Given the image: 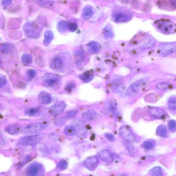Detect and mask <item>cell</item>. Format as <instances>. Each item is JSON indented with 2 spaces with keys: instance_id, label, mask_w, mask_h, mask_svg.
Instances as JSON below:
<instances>
[{
  "instance_id": "obj_1",
  "label": "cell",
  "mask_w": 176,
  "mask_h": 176,
  "mask_svg": "<svg viewBox=\"0 0 176 176\" xmlns=\"http://www.w3.org/2000/svg\"><path fill=\"white\" fill-rule=\"evenodd\" d=\"M154 25L158 31L164 34H171L175 32V24L168 19L158 20L154 22Z\"/></svg>"
},
{
  "instance_id": "obj_2",
  "label": "cell",
  "mask_w": 176,
  "mask_h": 176,
  "mask_svg": "<svg viewBox=\"0 0 176 176\" xmlns=\"http://www.w3.org/2000/svg\"><path fill=\"white\" fill-rule=\"evenodd\" d=\"M148 80V78H143L140 79L132 83L127 90V96L130 97H131L136 95L147 83Z\"/></svg>"
},
{
  "instance_id": "obj_3",
  "label": "cell",
  "mask_w": 176,
  "mask_h": 176,
  "mask_svg": "<svg viewBox=\"0 0 176 176\" xmlns=\"http://www.w3.org/2000/svg\"><path fill=\"white\" fill-rule=\"evenodd\" d=\"M45 129V126L42 123H36L26 126L22 129V132L25 134H36L43 131Z\"/></svg>"
},
{
  "instance_id": "obj_4",
  "label": "cell",
  "mask_w": 176,
  "mask_h": 176,
  "mask_svg": "<svg viewBox=\"0 0 176 176\" xmlns=\"http://www.w3.org/2000/svg\"><path fill=\"white\" fill-rule=\"evenodd\" d=\"M43 136L41 134H33L22 137L19 142L21 145L26 146H32L37 144L42 141Z\"/></svg>"
},
{
  "instance_id": "obj_5",
  "label": "cell",
  "mask_w": 176,
  "mask_h": 176,
  "mask_svg": "<svg viewBox=\"0 0 176 176\" xmlns=\"http://www.w3.org/2000/svg\"><path fill=\"white\" fill-rule=\"evenodd\" d=\"M119 132L120 135L127 142H133L136 139L135 136L128 126H122L119 128Z\"/></svg>"
},
{
  "instance_id": "obj_6",
  "label": "cell",
  "mask_w": 176,
  "mask_h": 176,
  "mask_svg": "<svg viewBox=\"0 0 176 176\" xmlns=\"http://www.w3.org/2000/svg\"><path fill=\"white\" fill-rule=\"evenodd\" d=\"M113 19L117 23L127 22L131 19L132 14L126 11H117L113 14Z\"/></svg>"
},
{
  "instance_id": "obj_7",
  "label": "cell",
  "mask_w": 176,
  "mask_h": 176,
  "mask_svg": "<svg viewBox=\"0 0 176 176\" xmlns=\"http://www.w3.org/2000/svg\"><path fill=\"white\" fill-rule=\"evenodd\" d=\"M176 45L175 43H163L160 44L158 48L159 54L168 55L174 53L176 51Z\"/></svg>"
},
{
  "instance_id": "obj_8",
  "label": "cell",
  "mask_w": 176,
  "mask_h": 176,
  "mask_svg": "<svg viewBox=\"0 0 176 176\" xmlns=\"http://www.w3.org/2000/svg\"><path fill=\"white\" fill-rule=\"evenodd\" d=\"M23 31L26 36L29 38H36L39 35L37 27L33 23H28L25 25Z\"/></svg>"
},
{
  "instance_id": "obj_9",
  "label": "cell",
  "mask_w": 176,
  "mask_h": 176,
  "mask_svg": "<svg viewBox=\"0 0 176 176\" xmlns=\"http://www.w3.org/2000/svg\"><path fill=\"white\" fill-rule=\"evenodd\" d=\"M58 76L50 73H47L43 78V83L45 86L52 87L57 84L60 81Z\"/></svg>"
},
{
  "instance_id": "obj_10",
  "label": "cell",
  "mask_w": 176,
  "mask_h": 176,
  "mask_svg": "<svg viewBox=\"0 0 176 176\" xmlns=\"http://www.w3.org/2000/svg\"><path fill=\"white\" fill-rule=\"evenodd\" d=\"M66 105L63 102H60L56 103L49 108V113L52 116H57L60 115L65 110Z\"/></svg>"
},
{
  "instance_id": "obj_11",
  "label": "cell",
  "mask_w": 176,
  "mask_h": 176,
  "mask_svg": "<svg viewBox=\"0 0 176 176\" xmlns=\"http://www.w3.org/2000/svg\"><path fill=\"white\" fill-rule=\"evenodd\" d=\"M99 162L98 158L95 156L87 158L84 162L86 168L90 171H94L98 167Z\"/></svg>"
},
{
  "instance_id": "obj_12",
  "label": "cell",
  "mask_w": 176,
  "mask_h": 176,
  "mask_svg": "<svg viewBox=\"0 0 176 176\" xmlns=\"http://www.w3.org/2000/svg\"><path fill=\"white\" fill-rule=\"evenodd\" d=\"M125 86L124 82L120 79L114 80L111 83V90L117 94L122 93L125 90Z\"/></svg>"
},
{
  "instance_id": "obj_13",
  "label": "cell",
  "mask_w": 176,
  "mask_h": 176,
  "mask_svg": "<svg viewBox=\"0 0 176 176\" xmlns=\"http://www.w3.org/2000/svg\"><path fill=\"white\" fill-rule=\"evenodd\" d=\"M98 155L100 159L106 163H112L114 160V154L107 150L101 151L99 152Z\"/></svg>"
},
{
  "instance_id": "obj_14",
  "label": "cell",
  "mask_w": 176,
  "mask_h": 176,
  "mask_svg": "<svg viewBox=\"0 0 176 176\" xmlns=\"http://www.w3.org/2000/svg\"><path fill=\"white\" fill-rule=\"evenodd\" d=\"M98 114L97 112L95 110L89 109L83 111L82 114V117L84 121L90 122L94 119Z\"/></svg>"
},
{
  "instance_id": "obj_15",
  "label": "cell",
  "mask_w": 176,
  "mask_h": 176,
  "mask_svg": "<svg viewBox=\"0 0 176 176\" xmlns=\"http://www.w3.org/2000/svg\"><path fill=\"white\" fill-rule=\"evenodd\" d=\"M42 171V167L39 163H32L28 167L27 170V174L31 176H36L40 174Z\"/></svg>"
},
{
  "instance_id": "obj_16",
  "label": "cell",
  "mask_w": 176,
  "mask_h": 176,
  "mask_svg": "<svg viewBox=\"0 0 176 176\" xmlns=\"http://www.w3.org/2000/svg\"><path fill=\"white\" fill-rule=\"evenodd\" d=\"M51 68L56 71L62 70L64 66V61L62 58L59 57H55L51 63Z\"/></svg>"
},
{
  "instance_id": "obj_17",
  "label": "cell",
  "mask_w": 176,
  "mask_h": 176,
  "mask_svg": "<svg viewBox=\"0 0 176 176\" xmlns=\"http://www.w3.org/2000/svg\"><path fill=\"white\" fill-rule=\"evenodd\" d=\"M38 100L40 103L45 105L50 104L52 98L50 94L45 91L41 92L38 96Z\"/></svg>"
},
{
  "instance_id": "obj_18",
  "label": "cell",
  "mask_w": 176,
  "mask_h": 176,
  "mask_svg": "<svg viewBox=\"0 0 176 176\" xmlns=\"http://www.w3.org/2000/svg\"><path fill=\"white\" fill-rule=\"evenodd\" d=\"M148 110L151 115L157 118H162L165 116V111L160 108L151 107Z\"/></svg>"
},
{
  "instance_id": "obj_19",
  "label": "cell",
  "mask_w": 176,
  "mask_h": 176,
  "mask_svg": "<svg viewBox=\"0 0 176 176\" xmlns=\"http://www.w3.org/2000/svg\"><path fill=\"white\" fill-rule=\"evenodd\" d=\"M22 127L18 124H13L8 126L5 129L6 131L11 135H16L22 131Z\"/></svg>"
},
{
  "instance_id": "obj_20",
  "label": "cell",
  "mask_w": 176,
  "mask_h": 176,
  "mask_svg": "<svg viewBox=\"0 0 176 176\" xmlns=\"http://www.w3.org/2000/svg\"><path fill=\"white\" fill-rule=\"evenodd\" d=\"M156 43V40L150 35H148L146 37L144 42L142 48L144 49H148L152 47Z\"/></svg>"
},
{
  "instance_id": "obj_21",
  "label": "cell",
  "mask_w": 176,
  "mask_h": 176,
  "mask_svg": "<svg viewBox=\"0 0 176 176\" xmlns=\"http://www.w3.org/2000/svg\"><path fill=\"white\" fill-rule=\"evenodd\" d=\"M81 80L84 83H87L91 81L94 77L93 73L91 71L85 72L80 76Z\"/></svg>"
},
{
  "instance_id": "obj_22",
  "label": "cell",
  "mask_w": 176,
  "mask_h": 176,
  "mask_svg": "<svg viewBox=\"0 0 176 176\" xmlns=\"http://www.w3.org/2000/svg\"><path fill=\"white\" fill-rule=\"evenodd\" d=\"M106 106L108 110L111 112H114L117 109V102L115 99L110 98L107 101Z\"/></svg>"
},
{
  "instance_id": "obj_23",
  "label": "cell",
  "mask_w": 176,
  "mask_h": 176,
  "mask_svg": "<svg viewBox=\"0 0 176 176\" xmlns=\"http://www.w3.org/2000/svg\"><path fill=\"white\" fill-rule=\"evenodd\" d=\"M168 130L165 125H161L158 126L156 130V134L158 136L162 138H165L168 134Z\"/></svg>"
},
{
  "instance_id": "obj_24",
  "label": "cell",
  "mask_w": 176,
  "mask_h": 176,
  "mask_svg": "<svg viewBox=\"0 0 176 176\" xmlns=\"http://www.w3.org/2000/svg\"><path fill=\"white\" fill-rule=\"evenodd\" d=\"M87 46L90 51L93 54H98L100 50V46L99 44L94 41L88 43Z\"/></svg>"
},
{
  "instance_id": "obj_25",
  "label": "cell",
  "mask_w": 176,
  "mask_h": 176,
  "mask_svg": "<svg viewBox=\"0 0 176 176\" xmlns=\"http://www.w3.org/2000/svg\"><path fill=\"white\" fill-rule=\"evenodd\" d=\"M93 14L92 9L89 6L85 7L83 10L82 16L84 19L88 20L91 17Z\"/></svg>"
},
{
  "instance_id": "obj_26",
  "label": "cell",
  "mask_w": 176,
  "mask_h": 176,
  "mask_svg": "<svg viewBox=\"0 0 176 176\" xmlns=\"http://www.w3.org/2000/svg\"><path fill=\"white\" fill-rule=\"evenodd\" d=\"M124 143L129 154H130L132 156H135L138 152L137 149L135 146L132 144L131 142H124Z\"/></svg>"
},
{
  "instance_id": "obj_27",
  "label": "cell",
  "mask_w": 176,
  "mask_h": 176,
  "mask_svg": "<svg viewBox=\"0 0 176 176\" xmlns=\"http://www.w3.org/2000/svg\"><path fill=\"white\" fill-rule=\"evenodd\" d=\"M44 37H45V39L44 41V44L45 45L47 46L50 43L53 39L54 34L52 31L47 30L45 32Z\"/></svg>"
},
{
  "instance_id": "obj_28",
  "label": "cell",
  "mask_w": 176,
  "mask_h": 176,
  "mask_svg": "<svg viewBox=\"0 0 176 176\" xmlns=\"http://www.w3.org/2000/svg\"><path fill=\"white\" fill-rule=\"evenodd\" d=\"M149 174L152 176H161L163 175L162 169L159 166H156L152 169L149 172Z\"/></svg>"
},
{
  "instance_id": "obj_29",
  "label": "cell",
  "mask_w": 176,
  "mask_h": 176,
  "mask_svg": "<svg viewBox=\"0 0 176 176\" xmlns=\"http://www.w3.org/2000/svg\"><path fill=\"white\" fill-rule=\"evenodd\" d=\"M22 62L26 66L30 65L33 61V58L31 56L28 54H23L22 58Z\"/></svg>"
},
{
  "instance_id": "obj_30",
  "label": "cell",
  "mask_w": 176,
  "mask_h": 176,
  "mask_svg": "<svg viewBox=\"0 0 176 176\" xmlns=\"http://www.w3.org/2000/svg\"><path fill=\"white\" fill-rule=\"evenodd\" d=\"M156 143L153 140L149 139L143 142V147L148 150H151L154 148Z\"/></svg>"
},
{
  "instance_id": "obj_31",
  "label": "cell",
  "mask_w": 176,
  "mask_h": 176,
  "mask_svg": "<svg viewBox=\"0 0 176 176\" xmlns=\"http://www.w3.org/2000/svg\"><path fill=\"white\" fill-rule=\"evenodd\" d=\"M69 23L66 21H62L58 23V30L60 33L66 32L68 28Z\"/></svg>"
},
{
  "instance_id": "obj_32",
  "label": "cell",
  "mask_w": 176,
  "mask_h": 176,
  "mask_svg": "<svg viewBox=\"0 0 176 176\" xmlns=\"http://www.w3.org/2000/svg\"><path fill=\"white\" fill-rule=\"evenodd\" d=\"M64 132L66 135L72 136L74 135L76 132L75 128L72 126H67L64 129Z\"/></svg>"
},
{
  "instance_id": "obj_33",
  "label": "cell",
  "mask_w": 176,
  "mask_h": 176,
  "mask_svg": "<svg viewBox=\"0 0 176 176\" xmlns=\"http://www.w3.org/2000/svg\"><path fill=\"white\" fill-rule=\"evenodd\" d=\"M168 106L169 109L173 111L176 110V98L175 96L171 97L169 99L168 102Z\"/></svg>"
},
{
  "instance_id": "obj_34",
  "label": "cell",
  "mask_w": 176,
  "mask_h": 176,
  "mask_svg": "<svg viewBox=\"0 0 176 176\" xmlns=\"http://www.w3.org/2000/svg\"><path fill=\"white\" fill-rule=\"evenodd\" d=\"M104 34L105 37L106 38H111L114 36V34L112 28L108 26L104 28Z\"/></svg>"
},
{
  "instance_id": "obj_35",
  "label": "cell",
  "mask_w": 176,
  "mask_h": 176,
  "mask_svg": "<svg viewBox=\"0 0 176 176\" xmlns=\"http://www.w3.org/2000/svg\"><path fill=\"white\" fill-rule=\"evenodd\" d=\"M68 166L67 161L65 160H61L57 164V167L61 170H66Z\"/></svg>"
},
{
  "instance_id": "obj_36",
  "label": "cell",
  "mask_w": 176,
  "mask_h": 176,
  "mask_svg": "<svg viewBox=\"0 0 176 176\" xmlns=\"http://www.w3.org/2000/svg\"><path fill=\"white\" fill-rule=\"evenodd\" d=\"M39 110L37 108H30L25 111V114L29 116H33L36 115L38 113Z\"/></svg>"
},
{
  "instance_id": "obj_37",
  "label": "cell",
  "mask_w": 176,
  "mask_h": 176,
  "mask_svg": "<svg viewBox=\"0 0 176 176\" xmlns=\"http://www.w3.org/2000/svg\"><path fill=\"white\" fill-rule=\"evenodd\" d=\"M169 130L172 133H174L176 131V123L175 120H172L170 121L168 124Z\"/></svg>"
},
{
  "instance_id": "obj_38",
  "label": "cell",
  "mask_w": 176,
  "mask_h": 176,
  "mask_svg": "<svg viewBox=\"0 0 176 176\" xmlns=\"http://www.w3.org/2000/svg\"><path fill=\"white\" fill-rule=\"evenodd\" d=\"M169 86L170 84L165 82H162L157 85V89L160 90H165L168 89Z\"/></svg>"
},
{
  "instance_id": "obj_39",
  "label": "cell",
  "mask_w": 176,
  "mask_h": 176,
  "mask_svg": "<svg viewBox=\"0 0 176 176\" xmlns=\"http://www.w3.org/2000/svg\"><path fill=\"white\" fill-rule=\"evenodd\" d=\"M7 82V80L5 76L0 75V88L4 87Z\"/></svg>"
},
{
  "instance_id": "obj_40",
  "label": "cell",
  "mask_w": 176,
  "mask_h": 176,
  "mask_svg": "<svg viewBox=\"0 0 176 176\" xmlns=\"http://www.w3.org/2000/svg\"><path fill=\"white\" fill-rule=\"evenodd\" d=\"M11 48L12 46L9 44H5L2 46L3 51L5 53H8L10 51Z\"/></svg>"
},
{
  "instance_id": "obj_41",
  "label": "cell",
  "mask_w": 176,
  "mask_h": 176,
  "mask_svg": "<svg viewBox=\"0 0 176 176\" xmlns=\"http://www.w3.org/2000/svg\"><path fill=\"white\" fill-rule=\"evenodd\" d=\"M78 25L77 23H69L68 28L70 31L74 32L77 30Z\"/></svg>"
},
{
  "instance_id": "obj_42",
  "label": "cell",
  "mask_w": 176,
  "mask_h": 176,
  "mask_svg": "<svg viewBox=\"0 0 176 176\" xmlns=\"http://www.w3.org/2000/svg\"><path fill=\"white\" fill-rule=\"evenodd\" d=\"M28 74L30 78H33L37 75V73L36 71L33 69L29 70L28 72Z\"/></svg>"
},
{
  "instance_id": "obj_43",
  "label": "cell",
  "mask_w": 176,
  "mask_h": 176,
  "mask_svg": "<svg viewBox=\"0 0 176 176\" xmlns=\"http://www.w3.org/2000/svg\"><path fill=\"white\" fill-rule=\"evenodd\" d=\"M105 136L110 142H112L115 139V137L112 134L107 133L105 134Z\"/></svg>"
},
{
  "instance_id": "obj_44",
  "label": "cell",
  "mask_w": 176,
  "mask_h": 176,
  "mask_svg": "<svg viewBox=\"0 0 176 176\" xmlns=\"http://www.w3.org/2000/svg\"><path fill=\"white\" fill-rule=\"evenodd\" d=\"M12 2V0H2V4L4 6H8Z\"/></svg>"
},
{
  "instance_id": "obj_45",
  "label": "cell",
  "mask_w": 176,
  "mask_h": 176,
  "mask_svg": "<svg viewBox=\"0 0 176 176\" xmlns=\"http://www.w3.org/2000/svg\"><path fill=\"white\" fill-rule=\"evenodd\" d=\"M2 63V61L0 59V66L1 65Z\"/></svg>"
}]
</instances>
